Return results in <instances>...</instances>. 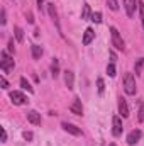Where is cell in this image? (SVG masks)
Listing matches in <instances>:
<instances>
[{
  "label": "cell",
  "mask_w": 144,
  "mask_h": 146,
  "mask_svg": "<svg viewBox=\"0 0 144 146\" xmlns=\"http://www.w3.org/2000/svg\"><path fill=\"white\" fill-rule=\"evenodd\" d=\"M0 85H2V88H9V82L5 80V76H0Z\"/></svg>",
  "instance_id": "83f0119b"
},
{
  "label": "cell",
  "mask_w": 144,
  "mask_h": 146,
  "mask_svg": "<svg viewBox=\"0 0 144 146\" xmlns=\"http://www.w3.org/2000/svg\"><path fill=\"white\" fill-rule=\"evenodd\" d=\"M119 114H120L124 119L129 117V106H127V100H126L124 97L119 99Z\"/></svg>",
  "instance_id": "ba28073f"
},
{
  "label": "cell",
  "mask_w": 144,
  "mask_h": 146,
  "mask_svg": "<svg viewBox=\"0 0 144 146\" xmlns=\"http://www.w3.org/2000/svg\"><path fill=\"white\" fill-rule=\"evenodd\" d=\"M137 119H139V122H143V121H144V102L141 104V107H139V112H137Z\"/></svg>",
  "instance_id": "484cf974"
},
{
  "label": "cell",
  "mask_w": 144,
  "mask_h": 146,
  "mask_svg": "<svg viewBox=\"0 0 144 146\" xmlns=\"http://www.w3.org/2000/svg\"><path fill=\"white\" fill-rule=\"evenodd\" d=\"M24 138H26L27 141H31V139H32V133H27V131H26V133H24Z\"/></svg>",
  "instance_id": "f1b7e54d"
},
{
  "label": "cell",
  "mask_w": 144,
  "mask_h": 146,
  "mask_svg": "<svg viewBox=\"0 0 144 146\" xmlns=\"http://www.w3.org/2000/svg\"><path fill=\"white\" fill-rule=\"evenodd\" d=\"M0 56H2V60H0V66H2V72L3 73H9L10 70H14V60L5 53V51H2L0 53Z\"/></svg>",
  "instance_id": "7a4b0ae2"
},
{
  "label": "cell",
  "mask_w": 144,
  "mask_h": 146,
  "mask_svg": "<svg viewBox=\"0 0 144 146\" xmlns=\"http://www.w3.org/2000/svg\"><path fill=\"white\" fill-rule=\"evenodd\" d=\"M92 10H90V5H83V12H81V19H90L92 17Z\"/></svg>",
  "instance_id": "ac0fdd59"
},
{
  "label": "cell",
  "mask_w": 144,
  "mask_h": 146,
  "mask_svg": "<svg viewBox=\"0 0 144 146\" xmlns=\"http://www.w3.org/2000/svg\"><path fill=\"white\" fill-rule=\"evenodd\" d=\"M51 75H53V78H58V75H59V61L58 60H53V63H51Z\"/></svg>",
  "instance_id": "2e32d148"
},
{
  "label": "cell",
  "mask_w": 144,
  "mask_h": 146,
  "mask_svg": "<svg viewBox=\"0 0 144 146\" xmlns=\"http://www.w3.org/2000/svg\"><path fill=\"white\" fill-rule=\"evenodd\" d=\"M5 22H7V12H5V9H2V19H0V24L5 26Z\"/></svg>",
  "instance_id": "4316f807"
},
{
  "label": "cell",
  "mask_w": 144,
  "mask_h": 146,
  "mask_svg": "<svg viewBox=\"0 0 144 146\" xmlns=\"http://www.w3.org/2000/svg\"><path fill=\"white\" fill-rule=\"evenodd\" d=\"M139 7V14H141V22H143V27H144V2H139L137 3Z\"/></svg>",
  "instance_id": "d4e9b609"
},
{
  "label": "cell",
  "mask_w": 144,
  "mask_h": 146,
  "mask_svg": "<svg viewBox=\"0 0 144 146\" xmlns=\"http://www.w3.org/2000/svg\"><path fill=\"white\" fill-rule=\"evenodd\" d=\"M93 37H95V31H93L92 27H88V29L83 33V39H81V42H83L85 46H88V44L93 41Z\"/></svg>",
  "instance_id": "8fae6325"
},
{
  "label": "cell",
  "mask_w": 144,
  "mask_h": 146,
  "mask_svg": "<svg viewBox=\"0 0 144 146\" xmlns=\"http://www.w3.org/2000/svg\"><path fill=\"white\" fill-rule=\"evenodd\" d=\"M14 34H15L17 42H22V41H24V31H22L19 26H15V27H14Z\"/></svg>",
  "instance_id": "e0dca14e"
},
{
  "label": "cell",
  "mask_w": 144,
  "mask_h": 146,
  "mask_svg": "<svg viewBox=\"0 0 144 146\" xmlns=\"http://www.w3.org/2000/svg\"><path fill=\"white\" fill-rule=\"evenodd\" d=\"M61 127H63L66 133L73 134V136H81V129H80V127H76L75 124H70V122H63V124H61Z\"/></svg>",
  "instance_id": "52a82bcc"
},
{
  "label": "cell",
  "mask_w": 144,
  "mask_h": 146,
  "mask_svg": "<svg viewBox=\"0 0 144 146\" xmlns=\"http://www.w3.org/2000/svg\"><path fill=\"white\" fill-rule=\"evenodd\" d=\"M112 134L117 138V136H120L122 134V131H124V126H122V121H120V117L119 115H115L114 119H112Z\"/></svg>",
  "instance_id": "5b68a950"
},
{
  "label": "cell",
  "mask_w": 144,
  "mask_h": 146,
  "mask_svg": "<svg viewBox=\"0 0 144 146\" xmlns=\"http://www.w3.org/2000/svg\"><path fill=\"white\" fill-rule=\"evenodd\" d=\"M110 34H112V44L117 48V49H124V41L119 34V31L115 27H110Z\"/></svg>",
  "instance_id": "277c9868"
},
{
  "label": "cell",
  "mask_w": 144,
  "mask_h": 146,
  "mask_svg": "<svg viewBox=\"0 0 144 146\" xmlns=\"http://www.w3.org/2000/svg\"><path fill=\"white\" fill-rule=\"evenodd\" d=\"M2 141H3V143L7 141V131H5V129H2Z\"/></svg>",
  "instance_id": "4dcf8cb0"
},
{
  "label": "cell",
  "mask_w": 144,
  "mask_h": 146,
  "mask_svg": "<svg viewBox=\"0 0 144 146\" xmlns=\"http://www.w3.org/2000/svg\"><path fill=\"white\" fill-rule=\"evenodd\" d=\"M20 87H22V88H24V90H27V92H32V87H31V85H29V82H27V80H26V78H24V76H22V78H20Z\"/></svg>",
  "instance_id": "44dd1931"
},
{
  "label": "cell",
  "mask_w": 144,
  "mask_h": 146,
  "mask_svg": "<svg viewBox=\"0 0 144 146\" xmlns=\"http://www.w3.org/2000/svg\"><path fill=\"white\" fill-rule=\"evenodd\" d=\"M110 146H117V145H114V143H112V145H110Z\"/></svg>",
  "instance_id": "d6a6232c"
},
{
  "label": "cell",
  "mask_w": 144,
  "mask_h": 146,
  "mask_svg": "<svg viewBox=\"0 0 144 146\" xmlns=\"http://www.w3.org/2000/svg\"><path fill=\"white\" fill-rule=\"evenodd\" d=\"M124 7H126V12H127V15L129 17H134V14H136V0H124Z\"/></svg>",
  "instance_id": "9c48e42d"
},
{
  "label": "cell",
  "mask_w": 144,
  "mask_h": 146,
  "mask_svg": "<svg viewBox=\"0 0 144 146\" xmlns=\"http://www.w3.org/2000/svg\"><path fill=\"white\" fill-rule=\"evenodd\" d=\"M70 110H71L73 114H76V115H81L83 114V106H81V100L78 97L73 100V104L70 106Z\"/></svg>",
  "instance_id": "30bf717a"
},
{
  "label": "cell",
  "mask_w": 144,
  "mask_h": 146,
  "mask_svg": "<svg viewBox=\"0 0 144 146\" xmlns=\"http://www.w3.org/2000/svg\"><path fill=\"white\" fill-rule=\"evenodd\" d=\"M143 66H144V58H139V60L136 61V65H134V70H136V75H139V73L143 72Z\"/></svg>",
  "instance_id": "d6986e66"
},
{
  "label": "cell",
  "mask_w": 144,
  "mask_h": 146,
  "mask_svg": "<svg viewBox=\"0 0 144 146\" xmlns=\"http://www.w3.org/2000/svg\"><path fill=\"white\" fill-rule=\"evenodd\" d=\"M97 90H98V94H104V90H105L104 78H97Z\"/></svg>",
  "instance_id": "7402d4cb"
},
{
  "label": "cell",
  "mask_w": 144,
  "mask_h": 146,
  "mask_svg": "<svg viewBox=\"0 0 144 146\" xmlns=\"http://www.w3.org/2000/svg\"><path fill=\"white\" fill-rule=\"evenodd\" d=\"M10 100H12V104H14V106H24V104H27V102H29V100H27V97H26L22 92H19V90L10 92Z\"/></svg>",
  "instance_id": "3957f363"
},
{
  "label": "cell",
  "mask_w": 144,
  "mask_h": 146,
  "mask_svg": "<svg viewBox=\"0 0 144 146\" xmlns=\"http://www.w3.org/2000/svg\"><path fill=\"white\" fill-rule=\"evenodd\" d=\"M27 121L34 126H39L41 124V114H37L36 110H29L27 112Z\"/></svg>",
  "instance_id": "7c38bea8"
},
{
  "label": "cell",
  "mask_w": 144,
  "mask_h": 146,
  "mask_svg": "<svg viewBox=\"0 0 144 146\" xmlns=\"http://www.w3.org/2000/svg\"><path fill=\"white\" fill-rule=\"evenodd\" d=\"M65 83H66V87H68L70 90L75 87V73L70 72V70L65 72Z\"/></svg>",
  "instance_id": "4fadbf2b"
},
{
  "label": "cell",
  "mask_w": 144,
  "mask_h": 146,
  "mask_svg": "<svg viewBox=\"0 0 144 146\" xmlns=\"http://www.w3.org/2000/svg\"><path fill=\"white\" fill-rule=\"evenodd\" d=\"M124 90H126L127 95H134L136 94L137 87H136V78H134L132 73H126L124 75Z\"/></svg>",
  "instance_id": "6da1fadb"
},
{
  "label": "cell",
  "mask_w": 144,
  "mask_h": 146,
  "mask_svg": "<svg viewBox=\"0 0 144 146\" xmlns=\"http://www.w3.org/2000/svg\"><path fill=\"white\" fill-rule=\"evenodd\" d=\"M107 73H108V76H115V65L112 61L107 65Z\"/></svg>",
  "instance_id": "603a6c76"
},
{
  "label": "cell",
  "mask_w": 144,
  "mask_h": 146,
  "mask_svg": "<svg viewBox=\"0 0 144 146\" xmlns=\"http://www.w3.org/2000/svg\"><path fill=\"white\" fill-rule=\"evenodd\" d=\"M107 5L110 10H117L119 9V3H117V0H107Z\"/></svg>",
  "instance_id": "cb8c5ba5"
},
{
  "label": "cell",
  "mask_w": 144,
  "mask_h": 146,
  "mask_svg": "<svg viewBox=\"0 0 144 146\" xmlns=\"http://www.w3.org/2000/svg\"><path fill=\"white\" fill-rule=\"evenodd\" d=\"M31 51H32V58H34V60H39L41 54H42V48H41L39 44H32V46H31Z\"/></svg>",
  "instance_id": "9a60e30c"
},
{
  "label": "cell",
  "mask_w": 144,
  "mask_h": 146,
  "mask_svg": "<svg viewBox=\"0 0 144 146\" xmlns=\"http://www.w3.org/2000/svg\"><path fill=\"white\" fill-rule=\"evenodd\" d=\"M143 138V131L141 129H134V131H131L129 133V136H127V145H136L139 139Z\"/></svg>",
  "instance_id": "8992f818"
},
{
  "label": "cell",
  "mask_w": 144,
  "mask_h": 146,
  "mask_svg": "<svg viewBox=\"0 0 144 146\" xmlns=\"http://www.w3.org/2000/svg\"><path fill=\"white\" fill-rule=\"evenodd\" d=\"M9 51H12V53H14V39H10V41H9Z\"/></svg>",
  "instance_id": "f546056e"
},
{
  "label": "cell",
  "mask_w": 144,
  "mask_h": 146,
  "mask_svg": "<svg viewBox=\"0 0 144 146\" xmlns=\"http://www.w3.org/2000/svg\"><path fill=\"white\" fill-rule=\"evenodd\" d=\"M90 21H93L95 24H100V22H102V14H100V12H93L92 17H90Z\"/></svg>",
  "instance_id": "ffe728a7"
},
{
  "label": "cell",
  "mask_w": 144,
  "mask_h": 146,
  "mask_svg": "<svg viewBox=\"0 0 144 146\" xmlns=\"http://www.w3.org/2000/svg\"><path fill=\"white\" fill-rule=\"evenodd\" d=\"M44 3V0H37V5H39V9H41V5Z\"/></svg>",
  "instance_id": "1f68e13d"
},
{
  "label": "cell",
  "mask_w": 144,
  "mask_h": 146,
  "mask_svg": "<svg viewBox=\"0 0 144 146\" xmlns=\"http://www.w3.org/2000/svg\"><path fill=\"white\" fill-rule=\"evenodd\" d=\"M48 12H49L51 19L54 21V24L58 26V12H56V7H54V3H48Z\"/></svg>",
  "instance_id": "5bb4252c"
}]
</instances>
